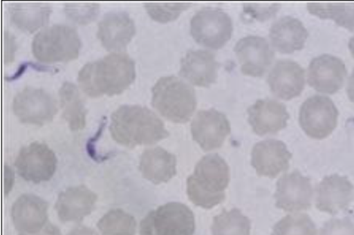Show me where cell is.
Listing matches in <instances>:
<instances>
[{
  "label": "cell",
  "instance_id": "cell-32",
  "mask_svg": "<svg viewBox=\"0 0 354 235\" xmlns=\"http://www.w3.org/2000/svg\"><path fill=\"white\" fill-rule=\"evenodd\" d=\"M97 3H66L64 10L71 20L81 25H86L97 17L99 12Z\"/></svg>",
  "mask_w": 354,
  "mask_h": 235
},
{
  "label": "cell",
  "instance_id": "cell-36",
  "mask_svg": "<svg viewBox=\"0 0 354 235\" xmlns=\"http://www.w3.org/2000/svg\"><path fill=\"white\" fill-rule=\"evenodd\" d=\"M19 235H62V234L57 226L48 222L40 231L36 233L32 234H19Z\"/></svg>",
  "mask_w": 354,
  "mask_h": 235
},
{
  "label": "cell",
  "instance_id": "cell-6",
  "mask_svg": "<svg viewBox=\"0 0 354 235\" xmlns=\"http://www.w3.org/2000/svg\"><path fill=\"white\" fill-rule=\"evenodd\" d=\"M194 216L184 204L171 202L151 211L141 220L140 235H192Z\"/></svg>",
  "mask_w": 354,
  "mask_h": 235
},
{
  "label": "cell",
  "instance_id": "cell-24",
  "mask_svg": "<svg viewBox=\"0 0 354 235\" xmlns=\"http://www.w3.org/2000/svg\"><path fill=\"white\" fill-rule=\"evenodd\" d=\"M176 156L157 147L142 153L139 169L145 179L153 184H160L169 181L176 174Z\"/></svg>",
  "mask_w": 354,
  "mask_h": 235
},
{
  "label": "cell",
  "instance_id": "cell-3",
  "mask_svg": "<svg viewBox=\"0 0 354 235\" xmlns=\"http://www.w3.org/2000/svg\"><path fill=\"white\" fill-rule=\"evenodd\" d=\"M230 181V169L218 154L203 157L187 180V194L196 205L210 209L223 201Z\"/></svg>",
  "mask_w": 354,
  "mask_h": 235
},
{
  "label": "cell",
  "instance_id": "cell-9",
  "mask_svg": "<svg viewBox=\"0 0 354 235\" xmlns=\"http://www.w3.org/2000/svg\"><path fill=\"white\" fill-rule=\"evenodd\" d=\"M12 110L21 122L38 126L50 122L57 111L54 98L33 87H26L16 95Z\"/></svg>",
  "mask_w": 354,
  "mask_h": 235
},
{
  "label": "cell",
  "instance_id": "cell-17",
  "mask_svg": "<svg viewBox=\"0 0 354 235\" xmlns=\"http://www.w3.org/2000/svg\"><path fill=\"white\" fill-rule=\"evenodd\" d=\"M268 83L275 96L289 100L302 92L305 84V73L302 67L294 61L279 60L269 73Z\"/></svg>",
  "mask_w": 354,
  "mask_h": 235
},
{
  "label": "cell",
  "instance_id": "cell-21",
  "mask_svg": "<svg viewBox=\"0 0 354 235\" xmlns=\"http://www.w3.org/2000/svg\"><path fill=\"white\" fill-rule=\"evenodd\" d=\"M218 68L212 52L190 50L180 61L179 75L194 85L207 87L216 82Z\"/></svg>",
  "mask_w": 354,
  "mask_h": 235
},
{
  "label": "cell",
  "instance_id": "cell-20",
  "mask_svg": "<svg viewBox=\"0 0 354 235\" xmlns=\"http://www.w3.org/2000/svg\"><path fill=\"white\" fill-rule=\"evenodd\" d=\"M136 32L134 22L122 11L107 13L98 24L97 36L102 45L109 50L126 48Z\"/></svg>",
  "mask_w": 354,
  "mask_h": 235
},
{
  "label": "cell",
  "instance_id": "cell-7",
  "mask_svg": "<svg viewBox=\"0 0 354 235\" xmlns=\"http://www.w3.org/2000/svg\"><path fill=\"white\" fill-rule=\"evenodd\" d=\"M232 19L220 8H203L191 19L190 34L200 45L217 50L231 38Z\"/></svg>",
  "mask_w": 354,
  "mask_h": 235
},
{
  "label": "cell",
  "instance_id": "cell-15",
  "mask_svg": "<svg viewBox=\"0 0 354 235\" xmlns=\"http://www.w3.org/2000/svg\"><path fill=\"white\" fill-rule=\"evenodd\" d=\"M48 205L34 194H23L14 203L11 217L19 234H32L40 231L48 223Z\"/></svg>",
  "mask_w": 354,
  "mask_h": 235
},
{
  "label": "cell",
  "instance_id": "cell-37",
  "mask_svg": "<svg viewBox=\"0 0 354 235\" xmlns=\"http://www.w3.org/2000/svg\"><path fill=\"white\" fill-rule=\"evenodd\" d=\"M68 235H98L93 229L86 226H78L73 229Z\"/></svg>",
  "mask_w": 354,
  "mask_h": 235
},
{
  "label": "cell",
  "instance_id": "cell-22",
  "mask_svg": "<svg viewBox=\"0 0 354 235\" xmlns=\"http://www.w3.org/2000/svg\"><path fill=\"white\" fill-rule=\"evenodd\" d=\"M353 185L339 175L325 177L317 189L316 206L323 212L334 214L346 207L353 198Z\"/></svg>",
  "mask_w": 354,
  "mask_h": 235
},
{
  "label": "cell",
  "instance_id": "cell-13",
  "mask_svg": "<svg viewBox=\"0 0 354 235\" xmlns=\"http://www.w3.org/2000/svg\"><path fill=\"white\" fill-rule=\"evenodd\" d=\"M245 75L261 77L271 64L274 56L268 41L260 36L248 35L239 39L234 49Z\"/></svg>",
  "mask_w": 354,
  "mask_h": 235
},
{
  "label": "cell",
  "instance_id": "cell-18",
  "mask_svg": "<svg viewBox=\"0 0 354 235\" xmlns=\"http://www.w3.org/2000/svg\"><path fill=\"white\" fill-rule=\"evenodd\" d=\"M248 114L249 124L259 135L277 133L289 118L285 105L272 99L258 100L248 109Z\"/></svg>",
  "mask_w": 354,
  "mask_h": 235
},
{
  "label": "cell",
  "instance_id": "cell-23",
  "mask_svg": "<svg viewBox=\"0 0 354 235\" xmlns=\"http://www.w3.org/2000/svg\"><path fill=\"white\" fill-rule=\"evenodd\" d=\"M269 36L277 51L290 54L304 48L308 32L298 19L286 16L273 23Z\"/></svg>",
  "mask_w": 354,
  "mask_h": 235
},
{
  "label": "cell",
  "instance_id": "cell-27",
  "mask_svg": "<svg viewBox=\"0 0 354 235\" xmlns=\"http://www.w3.org/2000/svg\"><path fill=\"white\" fill-rule=\"evenodd\" d=\"M307 9L320 19L333 20L338 26L354 30V3H308Z\"/></svg>",
  "mask_w": 354,
  "mask_h": 235
},
{
  "label": "cell",
  "instance_id": "cell-29",
  "mask_svg": "<svg viewBox=\"0 0 354 235\" xmlns=\"http://www.w3.org/2000/svg\"><path fill=\"white\" fill-rule=\"evenodd\" d=\"M102 235H134L136 221L133 216L120 209L106 213L97 222Z\"/></svg>",
  "mask_w": 354,
  "mask_h": 235
},
{
  "label": "cell",
  "instance_id": "cell-39",
  "mask_svg": "<svg viewBox=\"0 0 354 235\" xmlns=\"http://www.w3.org/2000/svg\"><path fill=\"white\" fill-rule=\"evenodd\" d=\"M346 93L349 100L354 103V70L349 77L346 86Z\"/></svg>",
  "mask_w": 354,
  "mask_h": 235
},
{
  "label": "cell",
  "instance_id": "cell-40",
  "mask_svg": "<svg viewBox=\"0 0 354 235\" xmlns=\"http://www.w3.org/2000/svg\"><path fill=\"white\" fill-rule=\"evenodd\" d=\"M348 48L352 56L354 57V36L351 37L348 42Z\"/></svg>",
  "mask_w": 354,
  "mask_h": 235
},
{
  "label": "cell",
  "instance_id": "cell-33",
  "mask_svg": "<svg viewBox=\"0 0 354 235\" xmlns=\"http://www.w3.org/2000/svg\"><path fill=\"white\" fill-rule=\"evenodd\" d=\"M280 4H255L247 3L243 5L244 13L257 20L264 21L275 15L279 10Z\"/></svg>",
  "mask_w": 354,
  "mask_h": 235
},
{
  "label": "cell",
  "instance_id": "cell-16",
  "mask_svg": "<svg viewBox=\"0 0 354 235\" xmlns=\"http://www.w3.org/2000/svg\"><path fill=\"white\" fill-rule=\"evenodd\" d=\"M291 157L282 141L269 139L253 147L251 164L259 176L274 178L288 168Z\"/></svg>",
  "mask_w": 354,
  "mask_h": 235
},
{
  "label": "cell",
  "instance_id": "cell-31",
  "mask_svg": "<svg viewBox=\"0 0 354 235\" xmlns=\"http://www.w3.org/2000/svg\"><path fill=\"white\" fill-rule=\"evenodd\" d=\"M151 18L160 23L174 21L180 13L192 6L191 3H145Z\"/></svg>",
  "mask_w": 354,
  "mask_h": 235
},
{
  "label": "cell",
  "instance_id": "cell-19",
  "mask_svg": "<svg viewBox=\"0 0 354 235\" xmlns=\"http://www.w3.org/2000/svg\"><path fill=\"white\" fill-rule=\"evenodd\" d=\"M97 196L84 185L73 186L62 191L55 208L59 220L80 222L93 211Z\"/></svg>",
  "mask_w": 354,
  "mask_h": 235
},
{
  "label": "cell",
  "instance_id": "cell-4",
  "mask_svg": "<svg viewBox=\"0 0 354 235\" xmlns=\"http://www.w3.org/2000/svg\"><path fill=\"white\" fill-rule=\"evenodd\" d=\"M151 104L164 118L176 123L189 121L196 106L194 89L178 77H160L153 86Z\"/></svg>",
  "mask_w": 354,
  "mask_h": 235
},
{
  "label": "cell",
  "instance_id": "cell-8",
  "mask_svg": "<svg viewBox=\"0 0 354 235\" xmlns=\"http://www.w3.org/2000/svg\"><path fill=\"white\" fill-rule=\"evenodd\" d=\"M338 111L328 97L315 95L302 104L299 115V124L309 137L323 139L335 129L337 122Z\"/></svg>",
  "mask_w": 354,
  "mask_h": 235
},
{
  "label": "cell",
  "instance_id": "cell-28",
  "mask_svg": "<svg viewBox=\"0 0 354 235\" xmlns=\"http://www.w3.org/2000/svg\"><path fill=\"white\" fill-rule=\"evenodd\" d=\"M212 235H250V221L238 209L224 210L213 219Z\"/></svg>",
  "mask_w": 354,
  "mask_h": 235
},
{
  "label": "cell",
  "instance_id": "cell-30",
  "mask_svg": "<svg viewBox=\"0 0 354 235\" xmlns=\"http://www.w3.org/2000/svg\"><path fill=\"white\" fill-rule=\"evenodd\" d=\"M272 235H316L315 225L304 214L288 215L274 227Z\"/></svg>",
  "mask_w": 354,
  "mask_h": 235
},
{
  "label": "cell",
  "instance_id": "cell-26",
  "mask_svg": "<svg viewBox=\"0 0 354 235\" xmlns=\"http://www.w3.org/2000/svg\"><path fill=\"white\" fill-rule=\"evenodd\" d=\"M59 95L63 118L72 131L82 129L86 124V110L76 86L69 82L61 86Z\"/></svg>",
  "mask_w": 354,
  "mask_h": 235
},
{
  "label": "cell",
  "instance_id": "cell-2",
  "mask_svg": "<svg viewBox=\"0 0 354 235\" xmlns=\"http://www.w3.org/2000/svg\"><path fill=\"white\" fill-rule=\"evenodd\" d=\"M109 131L117 143L129 148L153 144L169 136L162 121L139 105H122L116 109L111 116Z\"/></svg>",
  "mask_w": 354,
  "mask_h": 235
},
{
  "label": "cell",
  "instance_id": "cell-12",
  "mask_svg": "<svg viewBox=\"0 0 354 235\" xmlns=\"http://www.w3.org/2000/svg\"><path fill=\"white\" fill-rule=\"evenodd\" d=\"M346 75V66L339 58L324 54L311 60L307 79L308 84L317 91L333 94L342 87Z\"/></svg>",
  "mask_w": 354,
  "mask_h": 235
},
{
  "label": "cell",
  "instance_id": "cell-1",
  "mask_svg": "<svg viewBox=\"0 0 354 235\" xmlns=\"http://www.w3.org/2000/svg\"><path fill=\"white\" fill-rule=\"evenodd\" d=\"M135 77L133 60L125 54L112 53L85 64L79 71L77 79L86 95L97 97L120 94Z\"/></svg>",
  "mask_w": 354,
  "mask_h": 235
},
{
  "label": "cell",
  "instance_id": "cell-35",
  "mask_svg": "<svg viewBox=\"0 0 354 235\" xmlns=\"http://www.w3.org/2000/svg\"><path fill=\"white\" fill-rule=\"evenodd\" d=\"M5 39V63L8 64L14 60L16 44L14 37L8 32H6Z\"/></svg>",
  "mask_w": 354,
  "mask_h": 235
},
{
  "label": "cell",
  "instance_id": "cell-34",
  "mask_svg": "<svg viewBox=\"0 0 354 235\" xmlns=\"http://www.w3.org/2000/svg\"><path fill=\"white\" fill-rule=\"evenodd\" d=\"M320 235H354V224L346 219H333L324 225Z\"/></svg>",
  "mask_w": 354,
  "mask_h": 235
},
{
  "label": "cell",
  "instance_id": "cell-10",
  "mask_svg": "<svg viewBox=\"0 0 354 235\" xmlns=\"http://www.w3.org/2000/svg\"><path fill=\"white\" fill-rule=\"evenodd\" d=\"M15 166L19 175L25 180L40 183L53 177L56 170L57 158L46 144L35 142L20 150Z\"/></svg>",
  "mask_w": 354,
  "mask_h": 235
},
{
  "label": "cell",
  "instance_id": "cell-25",
  "mask_svg": "<svg viewBox=\"0 0 354 235\" xmlns=\"http://www.w3.org/2000/svg\"><path fill=\"white\" fill-rule=\"evenodd\" d=\"M10 19L20 30L33 32L48 21L51 7L43 3H15L9 7Z\"/></svg>",
  "mask_w": 354,
  "mask_h": 235
},
{
  "label": "cell",
  "instance_id": "cell-11",
  "mask_svg": "<svg viewBox=\"0 0 354 235\" xmlns=\"http://www.w3.org/2000/svg\"><path fill=\"white\" fill-rule=\"evenodd\" d=\"M193 140L204 151L220 148L230 133L226 116L214 109L199 111L191 124Z\"/></svg>",
  "mask_w": 354,
  "mask_h": 235
},
{
  "label": "cell",
  "instance_id": "cell-38",
  "mask_svg": "<svg viewBox=\"0 0 354 235\" xmlns=\"http://www.w3.org/2000/svg\"><path fill=\"white\" fill-rule=\"evenodd\" d=\"M5 169V191L6 194H7L12 188L14 176L12 174V171L8 168V166H6Z\"/></svg>",
  "mask_w": 354,
  "mask_h": 235
},
{
  "label": "cell",
  "instance_id": "cell-14",
  "mask_svg": "<svg viewBox=\"0 0 354 235\" xmlns=\"http://www.w3.org/2000/svg\"><path fill=\"white\" fill-rule=\"evenodd\" d=\"M313 188L310 180L298 171L286 173L277 183L276 206L285 211L308 209L311 205Z\"/></svg>",
  "mask_w": 354,
  "mask_h": 235
},
{
  "label": "cell",
  "instance_id": "cell-5",
  "mask_svg": "<svg viewBox=\"0 0 354 235\" xmlns=\"http://www.w3.org/2000/svg\"><path fill=\"white\" fill-rule=\"evenodd\" d=\"M81 46L80 39L74 28L53 25L35 36L32 50L34 56L41 62H68L78 57Z\"/></svg>",
  "mask_w": 354,
  "mask_h": 235
}]
</instances>
